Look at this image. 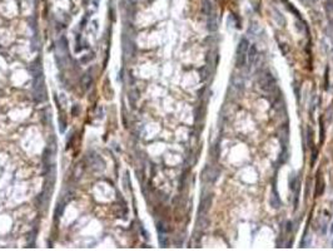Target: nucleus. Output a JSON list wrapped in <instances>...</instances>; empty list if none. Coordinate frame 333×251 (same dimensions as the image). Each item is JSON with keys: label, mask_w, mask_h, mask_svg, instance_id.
I'll list each match as a JSON object with an SVG mask.
<instances>
[{"label": "nucleus", "mask_w": 333, "mask_h": 251, "mask_svg": "<svg viewBox=\"0 0 333 251\" xmlns=\"http://www.w3.org/2000/svg\"><path fill=\"white\" fill-rule=\"evenodd\" d=\"M255 54H257V49H255V46H252V48H250V53H249V55H248V56H249V59H250V60H249L250 63H253V61H254Z\"/></svg>", "instance_id": "nucleus-5"}, {"label": "nucleus", "mask_w": 333, "mask_h": 251, "mask_svg": "<svg viewBox=\"0 0 333 251\" xmlns=\"http://www.w3.org/2000/svg\"><path fill=\"white\" fill-rule=\"evenodd\" d=\"M210 203H212V196L209 195L208 197H205V198H203V201H202V205H200V208H199V212H205V211H208L209 210V207H210Z\"/></svg>", "instance_id": "nucleus-3"}, {"label": "nucleus", "mask_w": 333, "mask_h": 251, "mask_svg": "<svg viewBox=\"0 0 333 251\" xmlns=\"http://www.w3.org/2000/svg\"><path fill=\"white\" fill-rule=\"evenodd\" d=\"M307 131H308V144L312 147L313 146V142H312V131H310V128H308Z\"/></svg>", "instance_id": "nucleus-6"}, {"label": "nucleus", "mask_w": 333, "mask_h": 251, "mask_svg": "<svg viewBox=\"0 0 333 251\" xmlns=\"http://www.w3.org/2000/svg\"><path fill=\"white\" fill-rule=\"evenodd\" d=\"M315 195L317 196H319V195H322L323 193V191H324V182L320 179V177H319V173H318V177H317V182H315Z\"/></svg>", "instance_id": "nucleus-4"}, {"label": "nucleus", "mask_w": 333, "mask_h": 251, "mask_svg": "<svg viewBox=\"0 0 333 251\" xmlns=\"http://www.w3.org/2000/svg\"><path fill=\"white\" fill-rule=\"evenodd\" d=\"M332 231H333V226H332Z\"/></svg>", "instance_id": "nucleus-7"}, {"label": "nucleus", "mask_w": 333, "mask_h": 251, "mask_svg": "<svg viewBox=\"0 0 333 251\" xmlns=\"http://www.w3.org/2000/svg\"><path fill=\"white\" fill-rule=\"evenodd\" d=\"M248 50H249V43L245 38H243L237 48V56H235V67L237 68H242L247 63V58H248Z\"/></svg>", "instance_id": "nucleus-1"}, {"label": "nucleus", "mask_w": 333, "mask_h": 251, "mask_svg": "<svg viewBox=\"0 0 333 251\" xmlns=\"http://www.w3.org/2000/svg\"><path fill=\"white\" fill-rule=\"evenodd\" d=\"M258 84H259L260 89L264 90L265 93H272V92H274V89H275V82H274V79L272 78L270 73H268V72L262 73V74L259 75V78H258Z\"/></svg>", "instance_id": "nucleus-2"}]
</instances>
